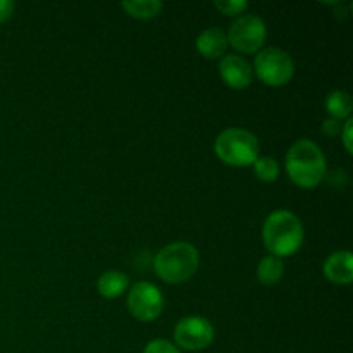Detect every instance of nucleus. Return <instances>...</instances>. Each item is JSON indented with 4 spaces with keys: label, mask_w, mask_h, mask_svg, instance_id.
<instances>
[{
    "label": "nucleus",
    "mask_w": 353,
    "mask_h": 353,
    "mask_svg": "<svg viewBox=\"0 0 353 353\" xmlns=\"http://www.w3.org/2000/svg\"><path fill=\"white\" fill-rule=\"evenodd\" d=\"M286 174L293 185L312 190L324 181L327 172L326 157L312 140H299L290 147L285 159Z\"/></svg>",
    "instance_id": "1"
},
{
    "label": "nucleus",
    "mask_w": 353,
    "mask_h": 353,
    "mask_svg": "<svg viewBox=\"0 0 353 353\" xmlns=\"http://www.w3.org/2000/svg\"><path fill=\"white\" fill-rule=\"evenodd\" d=\"M303 224L290 210H274L269 214L262 226V241L269 255L274 257H292L302 248Z\"/></svg>",
    "instance_id": "2"
},
{
    "label": "nucleus",
    "mask_w": 353,
    "mask_h": 353,
    "mask_svg": "<svg viewBox=\"0 0 353 353\" xmlns=\"http://www.w3.org/2000/svg\"><path fill=\"white\" fill-rule=\"evenodd\" d=\"M199 265V250L188 241H174L165 245L154 259L155 274L168 285L186 283L196 274Z\"/></svg>",
    "instance_id": "3"
},
{
    "label": "nucleus",
    "mask_w": 353,
    "mask_h": 353,
    "mask_svg": "<svg viewBox=\"0 0 353 353\" xmlns=\"http://www.w3.org/2000/svg\"><path fill=\"white\" fill-rule=\"evenodd\" d=\"M214 152L224 164L247 168L261 157V145L252 131L243 128H228L216 138Z\"/></svg>",
    "instance_id": "4"
},
{
    "label": "nucleus",
    "mask_w": 353,
    "mask_h": 353,
    "mask_svg": "<svg viewBox=\"0 0 353 353\" xmlns=\"http://www.w3.org/2000/svg\"><path fill=\"white\" fill-rule=\"evenodd\" d=\"M254 74L265 86H285L292 81L295 74V62L292 55L279 47H268L257 52L254 61Z\"/></svg>",
    "instance_id": "5"
},
{
    "label": "nucleus",
    "mask_w": 353,
    "mask_h": 353,
    "mask_svg": "<svg viewBox=\"0 0 353 353\" xmlns=\"http://www.w3.org/2000/svg\"><path fill=\"white\" fill-rule=\"evenodd\" d=\"M228 45L245 55L257 54L268 40V26L255 14H243L231 23L226 33Z\"/></svg>",
    "instance_id": "6"
},
{
    "label": "nucleus",
    "mask_w": 353,
    "mask_h": 353,
    "mask_svg": "<svg viewBox=\"0 0 353 353\" xmlns=\"http://www.w3.org/2000/svg\"><path fill=\"white\" fill-rule=\"evenodd\" d=\"M128 310L140 323H154L164 310V295L150 281H138L128 290Z\"/></svg>",
    "instance_id": "7"
},
{
    "label": "nucleus",
    "mask_w": 353,
    "mask_h": 353,
    "mask_svg": "<svg viewBox=\"0 0 353 353\" xmlns=\"http://www.w3.org/2000/svg\"><path fill=\"white\" fill-rule=\"evenodd\" d=\"M172 334H174V345L179 350L200 352L212 345L216 330L205 317L188 316L178 321Z\"/></svg>",
    "instance_id": "8"
},
{
    "label": "nucleus",
    "mask_w": 353,
    "mask_h": 353,
    "mask_svg": "<svg viewBox=\"0 0 353 353\" xmlns=\"http://www.w3.org/2000/svg\"><path fill=\"white\" fill-rule=\"evenodd\" d=\"M219 74L224 85L233 90H245L254 81V69L247 59L238 54L224 55L219 62Z\"/></svg>",
    "instance_id": "9"
},
{
    "label": "nucleus",
    "mask_w": 353,
    "mask_h": 353,
    "mask_svg": "<svg viewBox=\"0 0 353 353\" xmlns=\"http://www.w3.org/2000/svg\"><path fill=\"white\" fill-rule=\"evenodd\" d=\"M323 274L334 285H350L353 281V255L348 250L331 254L324 261Z\"/></svg>",
    "instance_id": "10"
},
{
    "label": "nucleus",
    "mask_w": 353,
    "mask_h": 353,
    "mask_svg": "<svg viewBox=\"0 0 353 353\" xmlns=\"http://www.w3.org/2000/svg\"><path fill=\"white\" fill-rule=\"evenodd\" d=\"M196 52L203 59L209 61H217L226 55L228 50V38L221 28H207L202 33H199L195 40Z\"/></svg>",
    "instance_id": "11"
},
{
    "label": "nucleus",
    "mask_w": 353,
    "mask_h": 353,
    "mask_svg": "<svg viewBox=\"0 0 353 353\" xmlns=\"http://www.w3.org/2000/svg\"><path fill=\"white\" fill-rule=\"evenodd\" d=\"M128 288H130V278L121 271L102 272L97 281V290H99L100 296L107 300L119 299Z\"/></svg>",
    "instance_id": "12"
},
{
    "label": "nucleus",
    "mask_w": 353,
    "mask_h": 353,
    "mask_svg": "<svg viewBox=\"0 0 353 353\" xmlns=\"http://www.w3.org/2000/svg\"><path fill=\"white\" fill-rule=\"evenodd\" d=\"M285 274V262L274 255H265L257 265V279L264 286H274Z\"/></svg>",
    "instance_id": "13"
},
{
    "label": "nucleus",
    "mask_w": 353,
    "mask_h": 353,
    "mask_svg": "<svg viewBox=\"0 0 353 353\" xmlns=\"http://www.w3.org/2000/svg\"><path fill=\"white\" fill-rule=\"evenodd\" d=\"M324 107H326V112L330 114L333 119L343 121L350 119L352 110H353V102L350 93L345 92V90H334L330 95L326 97V102H324Z\"/></svg>",
    "instance_id": "14"
},
{
    "label": "nucleus",
    "mask_w": 353,
    "mask_h": 353,
    "mask_svg": "<svg viewBox=\"0 0 353 353\" xmlns=\"http://www.w3.org/2000/svg\"><path fill=\"white\" fill-rule=\"evenodd\" d=\"M124 10H126L128 16L134 17V19H154L161 14L164 3L159 2V0H130V2L121 3Z\"/></svg>",
    "instance_id": "15"
},
{
    "label": "nucleus",
    "mask_w": 353,
    "mask_h": 353,
    "mask_svg": "<svg viewBox=\"0 0 353 353\" xmlns=\"http://www.w3.org/2000/svg\"><path fill=\"white\" fill-rule=\"evenodd\" d=\"M252 168H254V172L255 176H257V179H261V181L264 183L278 181L279 174H281V169H279L278 161L272 157H268V155L259 157L257 161L252 164Z\"/></svg>",
    "instance_id": "16"
},
{
    "label": "nucleus",
    "mask_w": 353,
    "mask_h": 353,
    "mask_svg": "<svg viewBox=\"0 0 353 353\" xmlns=\"http://www.w3.org/2000/svg\"><path fill=\"white\" fill-rule=\"evenodd\" d=\"M214 7L228 17H240L248 9V2L245 0H216Z\"/></svg>",
    "instance_id": "17"
},
{
    "label": "nucleus",
    "mask_w": 353,
    "mask_h": 353,
    "mask_svg": "<svg viewBox=\"0 0 353 353\" xmlns=\"http://www.w3.org/2000/svg\"><path fill=\"white\" fill-rule=\"evenodd\" d=\"M143 353H181V350L172 341L164 340V338H157V340H152L143 348Z\"/></svg>",
    "instance_id": "18"
},
{
    "label": "nucleus",
    "mask_w": 353,
    "mask_h": 353,
    "mask_svg": "<svg viewBox=\"0 0 353 353\" xmlns=\"http://www.w3.org/2000/svg\"><path fill=\"white\" fill-rule=\"evenodd\" d=\"M352 124H353V119L350 117V119H347L343 123V126H341V141H343V147L345 150H347V154H353V138H352Z\"/></svg>",
    "instance_id": "19"
},
{
    "label": "nucleus",
    "mask_w": 353,
    "mask_h": 353,
    "mask_svg": "<svg viewBox=\"0 0 353 353\" xmlns=\"http://www.w3.org/2000/svg\"><path fill=\"white\" fill-rule=\"evenodd\" d=\"M341 126H343V124H341V121L330 117V119H326L323 123V126H321V131H323V133L326 134V137L336 138L338 134L341 133Z\"/></svg>",
    "instance_id": "20"
},
{
    "label": "nucleus",
    "mask_w": 353,
    "mask_h": 353,
    "mask_svg": "<svg viewBox=\"0 0 353 353\" xmlns=\"http://www.w3.org/2000/svg\"><path fill=\"white\" fill-rule=\"evenodd\" d=\"M14 9H16V3L12 0H0V24L12 17Z\"/></svg>",
    "instance_id": "21"
}]
</instances>
